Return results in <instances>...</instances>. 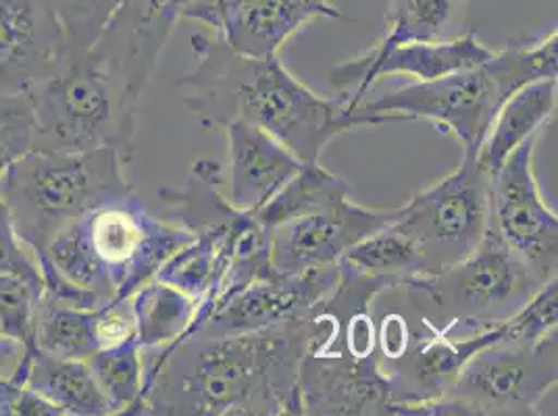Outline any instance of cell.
Listing matches in <instances>:
<instances>
[{
    "instance_id": "cell-2",
    "label": "cell",
    "mask_w": 558,
    "mask_h": 416,
    "mask_svg": "<svg viewBox=\"0 0 558 416\" xmlns=\"http://www.w3.org/2000/svg\"><path fill=\"white\" fill-rule=\"evenodd\" d=\"M190 48L196 65L175 82V90L203 130L246 121L299 161L319 162L331 139L365 125L340 96L324 98L311 90L278 57H246L205 34H192Z\"/></svg>"
},
{
    "instance_id": "cell-11",
    "label": "cell",
    "mask_w": 558,
    "mask_h": 416,
    "mask_svg": "<svg viewBox=\"0 0 558 416\" xmlns=\"http://www.w3.org/2000/svg\"><path fill=\"white\" fill-rule=\"evenodd\" d=\"M338 283V265L292 276L276 271L196 315L184 335H238L311 317L336 292Z\"/></svg>"
},
{
    "instance_id": "cell-34",
    "label": "cell",
    "mask_w": 558,
    "mask_h": 416,
    "mask_svg": "<svg viewBox=\"0 0 558 416\" xmlns=\"http://www.w3.org/2000/svg\"><path fill=\"white\" fill-rule=\"evenodd\" d=\"M34 148L29 115L0 125V178L4 171Z\"/></svg>"
},
{
    "instance_id": "cell-28",
    "label": "cell",
    "mask_w": 558,
    "mask_h": 416,
    "mask_svg": "<svg viewBox=\"0 0 558 416\" xmlns=\"http://www.w3.org/2000/svg\"><path fill=\"white\" fill-rule=\"evenodd\" d=\"M45 281L0 276V338L20 346H36V315Z\"/></svg>"
},
{
    "instance_id": "cell-1",
    "label": "cell",
    "mask_w": 558,
    "mask_h": 416,
    "mask_svg": "<svg viewBox=\"0 0 558 416\" xmlns=\"http://www.w3.org/2000/svg\"><path fill=\"white\" fill-rule=\"evenodd\" d=\"M338 323L322 304L311 317L238 335L190 333L142 350V392L132 415L303 416L299 372Z\"/></svg>"
},
{
    "instance_id": "cell-20",
    "label": "cell",
    "mask_w": 558,
    "mask_h": 416,
    "mask_svg": "<svg viewBox=\"0 0 558 416\" xmlns=\"http://www.w3.org/2000/svg\"><path fill=\"white\" fill-rule=\"evenodd\" d=\"M11 372L43 395L61 416L111 415L86 360L52 356L40 347L32 346L25 347L20 363Z\"/></svg>"
},
{
    "instance_id": "cell-30",
    "label": "cell",
    "mask_w": 558,
    "mask_h": 416,
    "mask_svg": "<svg viewBox=\"0 0 558 416\" xmlns=\"http://www.w3.org/2000/svg\"><path fill=\"white\" fill-rule=\"evenodd\" d=\"M558 283L557 278L546 281L530 301L525 302L511 319L502 323V340L507 344L534 346L557 333Z\"/></svg>"
},
{
    "instance_id": "cell-4",
    "label": "cell",
    "mask_w": 558,
    "mask_h": 416,
    "mask_svg": "<svg viewBox=\"0 0 558 416\" xmlns=\"http://www.w3.org/2000/svg\"><path fill=\"white\" fill-rule=\"evenodd\" d=\"M558 75V34L539 45H511L486 63L429 82H415L377 98H363L354 113L365 125L432 121L452 132L466 155H477L507 98L527 84Z\"/></svg>"
},
{
    "instance_id": "cell-27",
    "label": "cell",
    "mask_w": 558,
    "mask_h": 416,
    "mask_svg": "<svg viewBox=\"0 0 558 416\" xmlns=\"http://www.w3.org/2000/svg\"><path fill=\"white\" fill-rule=\"evenodd\" d=\"M86 365L111 415H132L142 392V350L136 333L116 346L100 347Z\"/></svg>"
},
{
    "instance_id": "cell-12",
    "label": "cell",
    "mask_w": 558,
    "mask_h": 416,
    "mask_svg": "<svg viewBox=\"0 0 558 416\" xmlns=\"http://www.w3.org/2000/svg\"><path fill=\"white\" fill-rule=\"evenodd\" d=\"M187 2L123 0L90 50L130 105L138 107Z\"/></svg>"
},
{
    "instance_id": "cell-9",
    "label": "cell",
    "mask_w": 558,
    "mask_h": 416,
    "mask_svg": "<svg viewBox=\"0 0 558 416\" xmlns=\"http://www.w3.org/2000/svg\"><path fill=\"white\" fill-rule=\"evenodd\" d=\"M557 333L534 346L496 342L475 352L444 395L461 416L542 415L557 386Z\"/></svg>"
},
{
    "instance_id": "cell-26",
    "label": "cell",
    "mask_w": 558,
    "mask_h": 416,
    "mask_svg": "<svg viewBox=\"0 0 558 416\" xmlns=\"http://www.w3.org/2000/svg\"><path fill=\"white\" fill-rule=\"evenodd\" d=\"M36 347L52 356L88 360L98 352L94 308H77L43 294L36 315Z\"/></svg>"
},
{
    "instance_id": "cell-14",
    "label": "cell",
    "mask_w": 558,
    "mask_h": 416,
    "mask_svg": "<svg viewBox=\"0 0 558 416\" xmlns=\"http://www.w3.org/2000/svg\"><path fill=\"white\" fill-rule=\"evenodd\" d=\"M489 50L473 32L444 42H409L386 47L377 42L367 52L352 57L329 71V86L340 93L350 113L367 98L373 86L388 75H413L418 82L438 79L457 71L486 63Z\"/></svg>"
},
{
    "instance_id": "cell-17",
    "label": "cell",
    "mask_w": 558,
    "mask_h": 416,
    "mask_svg": "<svg viewBox=\"0 0 558 416\" xmlns=\"http://www.w3.org/2000/svg\"><path fill=\"white\" fill-rule=\"evenodd\" d=\"M47 0H0V94L27 93L68 57Z\"/></svg>"
},
{
    "instance_id": "cell-29",
    "label": "cell",
    "mask_w": 558,
    "mask_h": 416,
    "mask_svg": "<svg viewBox=\"0 0 558 416\" xmlns=\"http://www.w3.org/2000/svg\"><path fill=\"white\" fill-rule=\"evenodd\" d=\"M123 0H47L70 52H88Z\"/></svg>"
},
{
    "instance_id": "cell-13",
    "label": "cell",
    "mask_w": 558,
    "mask_h": 416,
    "mask_svg": "<svg viewBox=\"0 0 558 416\" xmlns=\"http://www.w3.org/2000/svg\"><path fill=\"white\" fill-rule=\"evenodd\" d=\"M303 416H404L392 402L377 352L354 356L326 344L304 354L299 372Z\"/></svg>"
},
{
    "instance_id": "cell-24",
    "label": "cell",
    "mask_w": 558,
    "mask_h": 416,
    "mask_svg": "<svg viewBox=\"0 0 558 416\" xmlns=\"http://www.w3.org/2000/svg\"><path fill=\"white\" fill-rule=\"evenodd\" d=\"M469 0H388L386 47L444 42L463 34Z\"/></svg>"
},
{
    "instance_id": "cell-10",
    "label": "cell",
    "mask_w": 558,
    "mask_h": 416,
    "mask_svg": "<svg viewBox=\"0 0 558 416\" xmlns=\"http://www.w3.org/2000/svg\"><path fill=\"white\" fill-rule=\"evenodd\" d=\"M537 138L525 139L489 173V228L546 283L557 278L558 219L535 178Z\"/></svg>"
},
{
    "instance_id": "cell-31",
    "label": "cell",
    "mask_w": 558,
    "mask_h": 416,
    "mask_svg": "<svg viewBox=\"0 0 558 416\" xmlns=\"http://www.w3.org/2000/svg\"><path fill=\"white\" fill-rule=\"evenodd\" d=\"M0 276H22V278L43 281L38 260L15 232L11 210L2 200V196H0Z\"/></svg>"
},
{
    "instance_id": "cell-15",
    "label": "cell",
    "mask_w": 558,
    "mask_h": 416,
    "mask_svg": "<svg viewBox=\"0 0 558 416\" xmlns=\"http://www.w3.org/2000/svg\"><path fill=\"white\" fill-rule=\"evenodd\" d=\"M418 323L421 333H411L398 356L379 360L392 402L404 416H427V404L442 400L466 360L482 347L500 342L505 333L500 325L471 338H448L421 317Z\"/></svg>"
},
{
    "instance_id": "cell-22",
    "label": "cell",
    "mask_w": 558,
    "mask_h": 416,
    "mask_svg": "<svg viewBox=\"0 0 558 416\" xmlns=\"http://www.w3.org/2000/svg\"><path fill=\"white\" fill-rule=\"evenodd\" d=\"M557 77H550L527 84L507 98L477 152V161L488 173L550 121L557 109Z\"/></svg>"
},
{
    "instance_id": "cell-18",
    "label": "cell",
    "mask_w": 558,
    "mask_h": 416,
    "mask_svg": "<svg viewBox=\"0 0 558 416\" xmlns=\"http://www.w3.org/2000/svg\"><path fill=\"white\" fill-rule=\"evenodd\" d=\"M230 146V192L235 207L255 212L267 205L301 169L283 144L246 121H232L223 127Z\"/></svg>"
},
{
    "instance_id": "cell-5",
    "label": "cell",
    "mask_w": 558,
    "mask_h": 416,
    "mask_svg": "<svg viewBox=\"0 0 558 416\" xmlns=\"http://www.w3.org/2000/svg\"><path fill=\"white\" fill-rule=\"evenodd\" d=\"M128 164L113 148L29 150L0 178V196L15 232L38 258L88 210L134 192Z\"/></svg>"
},
{
    "instance_id": "cell-33",
    "label": "cell",
    "mask_w": 558,
    "mask_h": 416,
    "mask_svg": "<svg viewBox=\"0 0 558 416\" xmlns=\"http://www.w3.org/2000/svg\"><path fill=\"white\" fill-rule=\"evenodd\" d=\"M0 416H61L43 395L13 372L0 377Z\"/></svg>"
},
{
    "instance_id": "cell-3",
    "label": "cell",
    "mask_w": 558,
    "mask_h": 416,
    "mask_svg": "<svg viewBox=\"0 0 558 416\" xmlns=\"http://www.w3.org/2000/svg\"><path fill=\"white\" fill-rule=\"evenodd\" d=\"M192 240L184 228L157 219L132 192L73 221L36 260L105 304L130 298Z\"/></svg>"
},
{
    "instance_id": "cell-8",
    "label": "cell",
    "mask_w": 558,
    "mask_h": 416,
    "mask_svg": "<svg viewBox=\"0 0 558 416\" xmlns=\"http://www.w3.org/2000/svg\"><path fill=\"white\" fill-rule=\"evenodd\" d=\"M392 228L415 244L427 276L471 255L489 228V173L477 155L463 152L457 171L396 208Z\"/></svg>"
},
{
    "instance_id": "cell-32",
    "label": "cell",
    "mask_w": 558,
    "mask_h": 416,
    "mask_svg": "<svg viewBox=\"0 0 558 416\" xmlns=\"http://www.w3.org/2000/svg\"><path fill=\"white\" fill-rule=\"evenodd\" d=\"M94 331L98 346H116L119 342L132 338L136 333L134 313H132V296L130 298H113L94 308Z\"/></svg>"
},
{
    "instance_id": "cell-25",
    "label": "cell",
    "mask_w": 558,
    "mask_h": 416,
    "mask_svg": "<svg viewBox=\"0 0 558 416\" xmlns=\"http://www.w3.org/2000/svg\"><path fill=\"white\" fill-rule=\"evenodd\" d=\"M350 198V185L319 162H304L303 169L278 194L255 210L256 221L271 232L281 223Z\"/></svg>"
},
{
    "instance_id": "cell-6",
    "label": "cell",
    "mask_w": 558,
    "mask_h": 416,
    "mask_svg": "<svg viewBox=\"0 0 558 416\" xmlns=\"http://www.w3.org/2000/svg\"><path fill=\"white\" fill-rule=\"evenodd\" d=\"M32 150L113 148L132 162L136 111L88 52H68L63 65L27 90Z\"/></svg>"
},
{
    "instance_id": "cell-7",
    "label": "cell",
    "mask_w": 558,
    "mask_h": 416,
    "mask_svg": "<svg viewBox=\"0 0 558 416\" xmlns=\"http://www.w3.org/2000/svg\"><path fill=\"white\" fill-rule=\"evenodd\" d=\"M544 285L527 262L488 228L471 255L434 276H421L402 290L415 306H432L425 319L448 338H471L500 327Z\"/></svg>"
},
{
    "instance_id": "cell-19",
    "label": "cell",
    "mask_w": 558,
    "mask_h": 416,
    "mask_svg": "<svg viewBox=\"0 0 558 416\" xmlns=\"http://www.w3.org/2000/svg\"><path fill=\"white\" fill-rule=\"evenodd\" d=\"M317 20H347L329 0H242L217 38L246 57H278L299 29Z\"/></svg>"
},
{
    "instance_id": "cell-21",
    "label": "cell",
    "mask_w": 558,
    "mask_h": 416,
    "mask_svg": "<svg viewBox=\"0 0 558 416\" xmlns=\"http://www.w3.org/2000/svg\"><path fill=\"white\" fill-rule=\"evenodd\" d=\"M338 269L342 276L372 283L381 294L402 290L409 281L427 276L415 244L392 223L350 246L340 256Z\"/></svg>"
},
{
    "instance_id": "cell-23",
    "label": "cell",
    "mask_w": 558,
    "mask_h": 416,
    "mask_svg": "<svg viewBox=\"0 0 558 416\" xmlns=\"http://www.w3.org/2000/svg\"><path fill=\"white\" fill-rule=\"evenodd\" d=\"M198 304L178 287L153 278L132 294L140 350H157L184 338Z\"/></svg>"
},
{
    "instance_id": "cell-36",
    "label": "cell",
    "mask_w": 558,
    "mask_h": 416,
    "mask_svg": "<svg viewBox=\"0 0 558 416\" xmlns=\"http://www.w3.org/2000/svg\"><path fill=\"white\" fill-rule=\"evenodd\" d=\"M24 346L11 342V340H2L0 338V377L9 375L11 370L15 369V365L20 363L22 354H24Z\"/></svg>"
},
{
    "instance_id": "cell-16",
    "label": "cell",
    "mask_w": 558,
    "mask_h": 416,
    "mask_svg": "<svg viewBox=\"0 0 558 416\" xmlns=\"http://www.w3.org/2000/svg\"><path fill=\"white\" fill-rule=\"evenodd\" d=\"M395 217L396 208L372 210L354 205L350 198L301 215L269 232L271 265L286 276L338 265L350 246L390 225Z\"/></svg>"
},
{
    "instance_id": "cell-35",
    "label": "cell",
    "mask_w": 558,
    "mask_h": 416,
    "mask_svg": "<svg viewBox=\"0 0 558 416\" xmlns=\"http://www.w3.org/2000/svg\"><path fill=\"white\" fill-rule=\"evenodd\" d=\"M27 115H29L27 93L0 94V125Z\"/></svg>"
}]
</instances>
